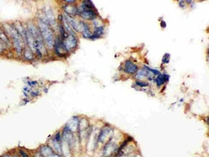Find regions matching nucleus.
Listing matches in <instances>:
<instances>
[{
    "label": "nucleus",
    "instance_id": "f8f14e48",
    "mask_svg": "<svg viewBox=\"0 0 209 157\" xmlns=\"http://www.w3.org/2000/svg\"><path fill=\"white\" fill-rule=\"evenodd\" d=\"M170 55L169 53H166L163 57V64H167V63L170 62Z\"/></svg>",
    "mask_w": 209,
    "mask_h": 157
},
{
    "label": "nucleus",
    "instance_id": "a211bd4d",
    "mask_svg": "<svg viewBox=\"0 0 209 157\" xmlns=\"http://www.w3.org/2000/svg\"><path fill=\"white\" fill-rule=\"evenodd\" d=\"M187 3H190V2H191V1H189V0H187Z\"/></svg>",
    "mask_w": 209,
    "mask_h": 157
},
{
    "label": "nucleus",
    "instance_id": "dca6fc26",
    "mask_svg": "<svg viewBox=\"0 0 209 157\" xmlns=\"http://www.w3.org/2000/svg\"><path fill=\"white\" fill-rule=\"evenodd\" d=\"M179 5L181 6V7H184L185 6V3H184V1H180L179 2Z\"/></svg>",
    "mask_w": 209,
    "mask_h": 157
},
{
    "label": "nucleus",
    "instance_id": "f257e3e1",
    "mask_svg": "<svg viewBox=\"0 0 209 157\" xmlns=\"http://www.w3.org/2000/svg\"><path fill=\"white\" fill-rule=\"evenodd\" d=\"M39 27L40 33H41V35L44 41L50 48H52L55 43L52 30L51 29L48 24H47L46 22H43L41 20H40L39 22Z\"/></svg>",
    "mask_w": 209,
    "mask_h": 157
},
{
    "label": "nucleus",
    "instance_id": "9d476101",
    "mask_svg": "<svg viewBox=\"0 0 209 157\" xmlns=\"http://www.w3.org/2000/svg\"><path fill=\"white\" fill-rule=\"evenodd\" d=\"M115 149V146H114L113 144L112 143H108L106 147H105V150H104V154L105 156H107L110 155L112 154V152H114Z\"/></svg>",
    "mask_w": 209,
    "mask_h": 157
},
{
    "label": "nucleus",
    "instance_id": "9b49d317",
    "mask_svg": "<svg viewBox=\"0 0 209 157\" xmlns=\"http://www.w3.org/2000/svg\"><path fill=\"white\" fill-rule=\"evenodd\" d=\"M165 74H160V73L158 77L156 78V83L157 84V85L158 87L161 86L162 85H163L164 83H165Z\"/></svg>",
    "mask_w": 209,
    "mask_h": 157
},
{
    "label": "nucleus",
    "instance_id": "6ab92c4d",
    "mask_svg": "<svg viewBox=\"0 0 209 157\" xmlns=\"http://www.w3.org/2000/svg\"><path fill=\"white\" fill-rule=\"evenodd\" d=\"M14 157H16V156H14Z\"/></svg>",
    "mask_w": 209,
    "mask_h": 157
},
{
    "label": "nucleus",
    "instance_id": "6e6552de",
    "mask_svg": "<svg viewBox=\"0 0 209 157\" xmlns=\"http://www.w3.org/2000/svg\"><path fill=\"white\" fill-rule=\"evenodd\" d=\"M64 9L68 14H70V15H76L79 13L78 9H77V7L76 6H72L70 5L65 6Z\"/></svg>",
    "mask_w": 209,
    "mask_h": 157
},
{
    "label": "nucleus",
    "instance_id": "423d86ee",
    "mask_svg": "<svg viewBox=\"0 0 209 157\" xmlns=\"http://www.w3.org/2000/svg\"><path fill=\"white\" fill-rule=\"evenodd\" d=\"M111 132V128H103L101 132L100 133L99 138H98V141L99 142H104L105 140L106 139V138L108 136V135L110 134V133Z\"/></svg>",
    "mask_w": 209,
    "mask_h": 157
},
{
    "label": "nucleus",
    "instance_id": "ddd939ff",
    "mask_svg": "<svg viewBox=\"0 0 209 157\" xmlns=\"http://www.w3.org/2000/svg\"><path fill=\"white\" fill-rule=\"evenodd\" d=\"M136 84L140 87H147L148 85L147 83H144V82H141V81H137L136 82Z\"/></svg>",
    "mask_w": 209,
    "mask_h": 157
},
{
    "label": "nucleus",
    "instance_id": "4468645a",
    "mask_svg": "<svg viewBox=\"0 0 209 157\" xmlns=\"http://www.w3.org/2000/svg\"><path fill=\"white\" fill-rule=\"evenodd\" d=\"M20 154H21V155H22V157H29V156L27 155V154L25 153V152H23V151H20Z\"/></svg>",
    "mask_w": 209,
    "mask_h": 157
},
{
    "label": "nucleus",
    "instance_id": "f3484780",
    "mask_svg": "<svg viewBox=\"0 0 209 157\" xmlns=\"http://www.w3.org/2000/svg\"><path fill=\"white\" fill-rule=\"evenodd\" d=\"M161 26L163 27H164V28L166 27V23H165V21H162V22H161Z\"/></svg>",
    "mask_w": 209,
    "mask_h": 157
},
{
    "label": "nucleus",
    "instance_id": "7ed1b4c3",
    "mask_svg": "<svg viewBox=\"0 0 209 157\" xmlns=\"http://www.w3.org/2000/svg\"><path fill=\"white\" fill-rule=\"evenodd\" d=\"M79 13L84 19L94 20L97 17V15L94 11V6L91 1L84 2L81 11Z\"/></svg>",
    "mask_w": 209,
    "mask_h": 157
},
{
    "label": "nucleus",
    "instance_id": "20e7f679",
    "mask_svg": "<svg viewBox=\"0 0 209 157\" xmlns=\"http://www.w3.org/2000/svg\"><path fill=\"white\" fill-rule=\"evenodd\" d=\"M124 71L128 73L133 74L137 71V67L131 61H127L125 64V68Z\"/></svg>",
    "mask_w": 209,
    "mask_h": 157
},
{
    "label": "nucleus",
    "instance_id": "f03ea898",
    "mask_svg": "<svg viewBox=\"0 0 209 157\" xmlns=\"http://www.w3.org/2000/svg\"><path fill=\"white\" fill-rule=\"evenodd\" d=\"M6 29L8 31V33L10 34V36L13 40V46L15 48L16 52L19 55H20L22 51V43H23V39L20 36L19 33L15 29V27L13 25H6Z\"/></svg>",
    "mask_w": 209,
    "mask_h": 157
},
{
    "label": "nucleus",
    "instance_id": "39448f33",
    "mask_svg": "<svg viewBox=\"0 0 209 157\" xmlns=\"http://www.w3.org/2000/svg\"><path fill=\"white\" fill-rule=\"evenodd\" d=\"M26 41H27L29 48L31 49L32 51H36L35 50V41L34 37L32 36L31 33L29 32V30H26Z\"/></svg>",
    "mask_w": 209,
    "mask_h": 157
},
{
    "label": "nucleus",
    "instance_id": "2eb2a0df",
    "mask_svg": "<svg viewBox=\"0 0 209 157\" xmlns=\"http://www.w3.org/2000/svg\"><path fill=\"white\" fill-rule=\"evenodd\" d=\"M48 157H62L61 156L59 155H58L57 154H55V153H52V154H50V156H49Z\"/></svg>",
    "mask_w": 209,
    "mask_h": 157
},
{
    "label": "nucleus",
    "instance_id": "0eeeda50",
    "mask_svg": "<svg viewBox=\"0 0 209 157\" xmlns=\"http://www.w3.org/2000/svg\"><path fill=\"white\" fill-rule=\"evenodd\" d=\"M40 152H41L42 156L43 157H48L49 156L54 153L52 149L50 147L48 146H43L40 149Z\"/></svg>",
    "mask_w": 209,
    "mask_h": 157
},
{
    "label": "nucleus",
    "instance_id": "1a4fd4ad",
    "mask_svg": "<svg viewBox=\"0 0 209 157\" xmlns=\"http://www.w3.org/2000/svg\"><path fill=\"white\" fill-rule=\"evenodd\" d=\"M103 33H104V29H103V27H96V30L93 34H92V36H91V39H98L100 37L103 35Z\"/></svg>",
    "mask_w": 209,
    "mask_h": 157
}]
</instances>
